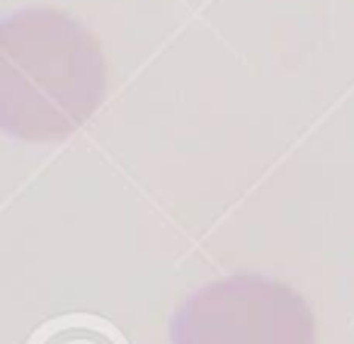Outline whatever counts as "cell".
I'll return each mask as SVG.
<instances>
[{
	"instance_id": "obj_1",
	"label": "cell",
	"mask_w": 354,
	"mask_h": 344,
	"mask_svg": "<svg viewBox=\"0 0 354 344\" xmlns=\"http://www.w3.org/2000/svg\"><path fill=\"white\" fill-rule=\"evenodd\" d=\"M100 39L56 8H30L0 27V128L20 141L73 136L107 95Z\"/></svg>"
},
{
	"instance_id": "obj_2",
	"label": "cell",
	"mask_w": 354,
	"mask_h": 344,
	"mask_svg": "<svg viewBox=\"0 0 354 344\" xmlns=\"http://www.w3.org/2000/svg\"><path fill=\"white\" fill-rule=\"evenodd\" d=\"M172 344H318L308 300L279 279L221 276L194 291L172 318Z\"/></svg>"
},
{
	"instance_id": "obj_3",
	"label": "cell",
	"mask_w": 354,
	"mask_h": 344,
	"mask_svg": "<svg viewBox=\"0 0 354 344\" xmlns=\"http://www.w3.org/2000/svg\"><path fill=\"white\" fill-rule=\"evenodd\" d=\"M39 344H117L107 327L90 320H73L49 329Z\"/></svg>"
}]
</instances>
